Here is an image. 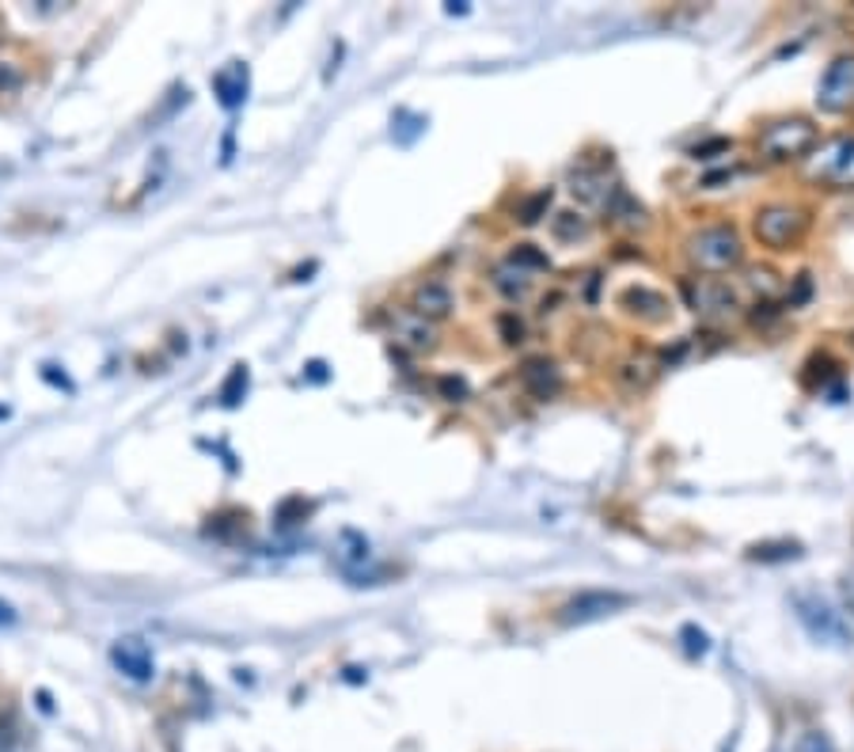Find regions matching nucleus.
Returning <instances> with one entry per match:
<instances>
[{"instance_id": "1", "label": "nucleus", "mask_w": 854, "mask_h": 752, "mask_svg": "<svg viewBox=\"0 0 854 752\" xmlns=\"http://www.w3.org/2000/svg\"><path fill=\"white\" fill-rule=\"evenodd\" d=\"M684 259L695 274L718 278L744 262V239L733 225H703L684 239Z\"/></svg>"}, {"instance_id": "2", "label": "nucleus", "mask_w": 854, "mask_h": 752, "mask_svg": "<svg viewBox=\"0 0 854 752\" xmlns=\"http://www.w3.org/2000/svg\"><path fill=\"white\" fill-rule=\"evenodd\" d=\"M817 142H820L817 122L806 119V114H790V119H775L760 130L756 134V156L764 164L783 168V164L806 160L812 148H817Z\"/></svg>"}, {"instance_id": "3", "label": "nucleus", "mask_w": 854, "mask_h": 752, "mask_svg": "<svg viewBox=\"0 0 854 752\" xmlns=\"http://www.w3.org/2000/svg\"><path fill=\"white\" fill-rule=\"evenodd\" d=\"M806 233H809V213L790 202H767L752 217V236L767 251H790V247H798L806 239Z\"/></svg>"}, {"instance_id": "4", "label": "nucleus", "mask_w": 854, "mask_h": 752, "mask_svg": "<svg viewBox=\"0 0 854 752\" xmlns=\"http://www.w3.org/2000/svg\"><path fill=\"white\" fill-rule=\"evenodd\" d=\"M679 293H684L687 308H692L699 319H707V324H729V319H737L744 312L737 289L729 282H721V278L692 274L679 282Z\"/></svg>"}, {"instance_id": "5", "label": "nucleus", "mask_w": 854, "mask_h": 752, "mask_svg": "<svg viewBox=\"0 0 854 752\" xmlns=\"http://www.w3.org/2000/svg\"><path fill=\"white\" fill-rule=\"evenodd\" d=\"M806 179L828 190H854V137H832L806 156Z\"/></svg>"}, {"instance_id": "6", "label": "nucleus", "mask_w": 854, "mask_h": 752, "mask_svg": "<svg viewBox=\"0 0 854 752\" xmlns=\"http://www.w3.org/2000/svg\"><path fill=\"white\" fill-rule=\"evenodd\" d=\"M817 106L824 114H843L854 106V54H840L824 69L817 88Z\"/></svg>"}, {"instance_id": "7", "label": "nucleus", "mask_w": 854, "mask_h": 752, "mask_svg": "<svg viewBox=\"0 0 854 752\" xmlns=\"http://www.w3.org/2000/svg\"><path fill=\"white\" fill-rule=\"evenodd\" d=\"M517 380H520V388H525V392L532 395L536 403L559 400V395H562V384H566V380H562L559 361L547 358V353H540V358H525V361H520Z\"/></svg>"}, {"instance_id": "8", "label": "nucleus", "mask_w": 854, "mask_h": 752, "mask_svg": "<svg viewBox=\"0 0 854 752\" xmlns=\"http://www.w3.org/2000/svg\"><path fill=\"white\" fill-rule=\"evenodd\" d=\"M630 597L627 593H616V590H585L577 593L574 601L559 608V624H588V619H600V616H611V611L627 608Z\"/></svg>"}, {"instance_id": "9", "label": "nucleus", "mask_w": 854, "mask_h": 752, "mask_svg": "<svg viewBox=\"0 0 854 752\" xmlns=\"http://www.w3.org/2000/svg\"><path fill=\"white\" fill-rule=\"evenodd\" d=\"M392 338L400 350H411V353H434L441 346V330L429 319H422L418 312L403 308L392 316Z\"/></svg>"}, {"instance_id": "10", "label": "nucleus", "mask_w": 854, "mask_h": 752, "mask_svg": "<svg viewBox=\"0 0 854 752\" xmlns=\"http://www.w3.org/2000/svg\"><path fill=\"white\" fill-rule=\"evenodd\" d=\"M611 164H582V168L570 176V190H574V198H582L585 205H593V210H608V202L616 198L619 183L608 176Z\"/></svg>"}, {"instance_id": "11", "label": "nucleus", "mask_w": 854, "mask_h": 752, "mask_svg": "<svg viewBox=\"0 0 854 752\" xmlns=\"http://www.w3.org/2000/svg\"><path fill=\"white\" fill-rule=\"evenodd\" d=\"M411 312H418V316L429 319V324H445V319L456 312L452 285L441 282V278H426V282H418L411 293Z\"/></svg>"}, {"instance_id": "12", "label": "nucleus", "mask_w": 854, "mask_h": 752, "mask_svg": "<svg viewBox=\"0 0 854 752\" xmlns=\"http://www.w3.org/2000/svg\"><path fill=\"white\" fill-rule=\"evenodd\" d=\"M794 608H798V619L809 627L812 639H820V642H847V627H843L840 611L828 608L820 597H798V601H794Z\"/></svg>"}, {"instance_id": "13", "label": "nucleus", "mask_w": 854, "mask_h": 752, "mask_svg": "<svg viewBox=\"0 0 854 752\" xmlns=\"http://www.w3.org/2000/svg\"><path fill=\"white\" fill-rule=\"evenodd\" d=\"M619 308H623L627 316L642 319V324H665V319L673 316L668 296L650 285H627L623 293H619Z\"/></svg>"}, {"instance_id": "14", "label": "nucleus", "mask_w": 854, "mask_h": 752, "mask_svg": "<svg viewBox=\"0 0 854 752\" xmlns=\"http://www.w3.org/2000/svg\"><path fill=\"white\" fill-rule=\"evenodd\" d=\"M111 661L122 676H130V681H137V684H148L156 676V658L141 639H119L111 650Z\"/></svg>"}, {"instance_id": "15", "label": "nucleus", "mask_w": 854, "mask_h": 752, "mask_svg": "<svg viewBox=\"0 0 854 752\" xmlns=\"http://www.w3.org/2000/svg\"><path fill=\"white\" fill-rule=\"evenodd\" d=\"M661 377V361L653 358V353H630V358H623L616 366V384L623 388L627 395H645L653 384H658Z\"/></svg>"}, {"instance_id": "16", "label": "nucleus", "mask_w": 854, "mask_h": 752, "mask_svg": "<svg viewBox=\"0 0 854 752\" xmlns=\"http://www.w3.org/2000/svg\"><path fill=\"white\" fill-rule=\"evenodd\" d=\"M604 221H608L611 228H619V233H642V228L650 225V213H645V205L638 202L627 187H619L616 198L608 202V210H604Z\"/></svg>"}, {"instance_id": "17", "label": "nucleus", "mask_w": 854, "mask_h": 752, "mask_svg": "<svg viewBox=\"0 0 854 752\" xmlns=\"http://www.w3.org/2000/svg\"><path fill=\"white\" fill-rule=\"evenodd\" d=\"M491 285L505 296V301H525V296L532 293V274H528L525 267H517V262L502 259L491 267Z\"/></svg>"}, {"instance_id": "18", "label": "nucleus", "mask_w": 854, "mask_h": 752, "mask_svg": "<svg viewBox=\"0 0 854 752\" xmlns=\"http://www.w3.org/2000/svg\"><path fill=\"white\" fill-rule=\"evenodd\" d=\"M247 65L244 61H228L225 69L213 77V92H217L221 106H228V111H236V106H244L247 99Z\"/></svg>"}, {"instance_id": "19", "label": "nucleus", "mask_w": 854, "mask_h": 752, "mask_svg": "<svg viewBox=\"0 0 854 752\" xmlns=\"http://www.w3.org/2000/svg\"><path fill=\"white\" fill-rule=\"evenodd\" d=\"M588 233H593V225H588V217L582 210H559L551 217V236L559 239V244H577V239H585Z\"/></svg>"}, {"instance_id": "20", "label": "nucleus", "mask_w": 854, "mask_h": 752, "mask_svg": "<svg viewBox=\"0 0 854 752\" xmlns=\"http://www.w3.org/2000/svg\"><path fill=\"white\" fill-rule=\"evenodd\" d=\"M551 202H554V190L551 187H540V190H532V194H525L517 202V221L520 225H540V221L547 217V210H551Z\"/></svg>"}, {"instance_id": "21", "label": "nucleus", "mask_w": 854, "mask_h": 752, "mask_svg": "<svg viewBox=\"0 0 854 752\" xmlns=\"http://www.w3.org/2000/svg\"><path fill=\"white\" fill-rule=\"evenodd\" d=\"M798 555H801V543H794V540L752 543V548H749L752 563H786V559H798Z\"/></svg>"}, {"instance_id": "22", "label": "nucleus", "mask_w": 854, "mask_h": 752, "mask_svg": "<svg viewBox=\"0 0 854 752\" xmlns=\"http://www.w3.org/2000/svg\"><path fill=\"white\" fill-rule=\"evenodd\" d=\"M509 262L525 267L528 274H536V270H551V259H547V251H540L536 244H517V247L509 251Z\"/></svg>"}, {"instance_id": "23", "label": "nucleus", "mask_w": 854, "mask_h": 752, "mask_svg": "<svg viewBox=\"0 0 854 752\" xmlns=\"http://www.w3.org/2000/svg\"><path fill=\"white\" fill-rule=\"evenodd\" d=\"M247 380H251L247 366H232L225 388H221V403H225V407H236V403L244 400V395H247Z\"/></svg>"}, {"instance_id": "24", "label": "nucleus", "mask_w": 854, "mask_h": 752, "mask_svg": "<svg viewBox=\"0 0 854 752\" xmlns=\"http://www.w3.org/2000/svg\"><path fill=\"white\" fill-rule=\"evenodd\" d=\"M497 335H502L505 346H520L525 343V319H520L517 312H502V316H497Z\"/></svg>"}, {"instance_id": "25", "label": "nucleus", "mask_w": 854, "mask_h": 752, "mask_svg": "<svg viewBox=\"0 0 854 752\" xmlns=\"http://www.w3.org/2000/svg\"><path fill=\"white\" fill-rule=\"evenodd\" d=\"M437 392H441L445 403H468L471 388H468V380H463V377H441V380H437Z\"/></svg>"}, {"instance_id": "26", "label": "nucleus", "mask_w": 854, "mask_h": 752, "mask_svg": "<svg viewBox=\"0 0 854 752\" xmlns=\"http://www.w3.org/2000/svg\"><path fill=\"white\" fill-rule=\"evenodd\" d=\"M775 270H767V267H756V270H749V282H752V289L756 293H764V301L767 296H775L778 293V282H775Z\"/></svg>"}, {"instance_id": "27", "label": "nucleus", "mask_w": 854, "mask_h": 752, "mask_svg": "<svg viewBox=\"0 0 854 752\" xmlns=\"http://www.w3.org/2000/svg\"><path fill=\"white\" fill-rule=\"evenodd\" d=\"M729 148H733V142H726V137H710V142L695 145L692 156L695 160H715V153H729Z\"/></svg>"}, {"instance_id": "28", "label": "nucleus", "mask_w": 854, "mask_h": 752, "mask_svg": "<svg viewBox=\"0 0 854 752\" xmlns=\"http://www.w3.org/2000/svg\"><path fill=\"white\" fill-rule=\"evenodd\" d=\"M23 85V72L12 61H0V92H15Z\"/></svg>"}, {"instance_id": "29", "label": "nucleus", "mask_w": 854, "mask_h": 752, "mask_svg": "<svg viewBox=\"0 0 854 752\" xmlns=\"http://www.w3.org/2000/svg\"><path fill=\"white\" fill-rule=\"evenodd\" d=\"M809 293H812V278H809V274H798V285H794V293L786 296V304H790V308H798V304L809 301Z\"/></svg>"}, {"instance_id": "30", "label": "nucleus", "mask_w": 854, "mask_h": 752, "mask_svg": "<svg viewBox=\"0 0 854 752\" xmlns=\"http://www.w3.org/2000/svg\"><path fill=\"white\" fill-rule=\"evenodd\" d=\"M684 639H687V650L692 654H707V635L699 627H684Z\"/></svg>"}, {"instance_id": "31", "label": "nucleus", "mask_w": 854, "mask_h": 752, "mask_svg": "<svg viewBox=\"0 0 854 752\" xmlns=\"http://www.w3.org/2000/svg\"><path fill=\"white\" fill-rule=\"evenodd\" d=\"M15 619H20V616H15V608L8 605V601H0V627H12Z\"/></svg>"}, {"instance_id": "32", "label": "nucleus", "mask_w": 854, "mask_h": 752, "mask_svg": "<svg viewBox=\"0 0 854 752\" xmlns=\"http://www.w3.org/2000/svg\"><path fill=\"white\" fill-rule=\"evenodd\" d=\"M308 369H312V380H323V377H327V373H323V366H319V361H312Z\"/></svg>"}, {"instance_id": "33", "label": "nucleus", "mask_w": 854, "mask_h": 752, "mask_svg": "<svg viewBox=\"0 0 854 752\" xmlns=\"http://www.w3.org/2000/svg\"><path fill=\"white\" fill-rule=\"evenodd\" d=\"M847 601H851V608H854V577H847Z\"/></svg>"}]
</instances>
